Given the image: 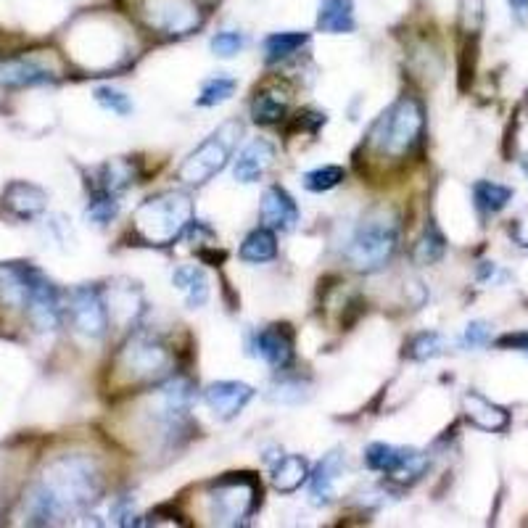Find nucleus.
Returning <instances> with one entry per match:
<instances>
[{
  "mask_svg": "<svg viewBox=\"0 0 528 528\" xmlns=\"http://www.w3.org/2000/svg\"><path fill=\"white\" fill-rule=\"evenodd\" d=\"M103 489L101 470L88 455H64L45 468L43 478L24 499V515L32 526H48L96 502Z\"/></svg>",
  "mask_w": 528,
  "mask_h": 528,
  "instance_id": "obj_1",
  "label": "nucleus"
},
{
  "mask_svg": "<svg viewBox=\"0 0 528 528\" xmlns=\"http://www.w3.org/2000/svg\"><path fill=\"white\" fill-rule=\"evenodd\" d=\"M423 130H426L423 103L418 98L404 96L375 122L367 146L383 159L399 162V159H407L420 146Z\"/></svg>",
  "mask_w": 528,
  "mask_h": 528,
  "instance_id": "obj_2",
  "label": "nucleus"
},
{
  "mask_svg": "<svg viewBox=\"0 0 528 528\" xmlns=\"http://www.w3.org/2000/svg\"><path fill=\"white\" fill-rule=\"evenodd\" d=\"M172 349L164 344L159 336L151 333H132L122 349L114 357V378L127 389H138V386H151V383H162L164 378L172 375Z\"/></svg>",
  "mask_w": 528,
  "mask_h": 528,
  "instance_id": "obj_3",
  "label": "nucleus"
},
{
  "mask_svg": "<svg viewBox=\"0 0 528 528\" xmlns=\"http://www.w3.org/2000/svg\"><path fill=\"white\" fill-rule=\"evenodd\" d=\"M193 222V198L185 191H167L146 198L132 214V228L151 246H169L183 238Z\"/></svg>",
  "mask_w": 528,
  "mask_h": 528,
  "instance_id": "obj_4",
  "label": "nucleus"
},
{
  "mask_svg": "<svg viewBox=\"0 0 528 528\" xmlns=\"http://www.w3.org/2000/svg\"><path fill=\"white\" fill-rule=\"evenodd\" d=\"M399 246V217L389 209H375L354 228L344 257L357 272H375L386 267Z\"/></svg>",
  "mask_w": 528,
  "mask_h": 528,
  "instance_id": "obj_5",
  "label": "nucleus"
},
{
  "mask_svg": "<svg viewBox=\"0 0 528 528\" xmlns=\"http://www.w3.org/2000/svg\"><path fill=\"white\" fill-rule=\"evenodd\" d=\"M132 19L159 37H188L206 24L204 0H132Z\"/></svg>",
  "mask_w": 528,
  "mask_h": 528,
  "instance_id": "obj_6",
  "label": "nucleus"
},
{
  "mask_svg": "<svg viewBox=\"0 0 528 528\" xmlns=\"http://www.w3.org/2000/svg\"><path fill=\"white\" fill-rule=\"evenodd\" d=\"M243 135V125L238 119H230L225 125H220L201 146L193 151L180 169H177V180L185 185H204L209 183L214 175H220L222 169L228 167L230 156H233L235 146Z\"/></svg>",
  "mask_w": 528,
  "mask_h": 528,
  "instance_id": "obj_7",
  "label": "nucleus"
},
{
  "mask_svg": "<svg viewBox=\"0 0 528 528\" xmlns=\"http://www.w3.org/2000/svg\"><path fill=\"white\" fill-rule=\"evenodd\" d=\"M209 515L217 526H241L254 515L262 486L249 473H233L209 486Z\"/></svg>",
  "mask_w": 528,
  "mask_h": 528,
  "instance_id": "obj_8",
  "label": "nucleus"
},
{
  "mask_svg": "<svg viewBox=\"0 0 528 528\" xmlns=\"http://www.w3.org/2000/svg\"><path fill=\"white\" fill-rule=\"evenodd\" d=\"M24 283V307L37 330H56L61 323L59 288L30 264H16Z\"/></svg>",
  "mask_w": 528,
  "mask_h": 528,
  "instance_id": "obj_9",
  "label": "nucleus"
},
{
  "mask_svg": "<svg viewBox=\"0 0 528 528\" xmlns=\"http://www.w3.org/2000/svg\"><path fill=\"white\" fill-rule=\"evenodd\" d=\"M365 465L370 470L386 473V476H391L399 484H412L426 470V455L418 452V449L394 447V444L375 441V444H370L365 449Z\"/></svg>",
  "mask_w": 528,
  "mask_h": 528,
  "instance_id": "obj_10",
  "label": "nucleus"
},
{
  "mask_svg": "<svg viewBox=\"0 0 528 528\" xmlns=\"http://www.w3.org/2000/svg\"><path fill=\"white\" fill-rule=\"evenodd\" d=\"M69 315L82 336L103 338V333L109 330V304L96 286L74 288L69 296Z\"/></svg>",
  "mask_w": 528,
  "mask_h": 528,
  "instance_id": "obj_11",
  "label": "nucleus"
},
{
  "mask_svg": "<svg viewBox=\"0 0 528 528\" xmlns=\"http://www.w3.org/2000/svg\"><path fill=\"white\" fill-rule=\"evenodd\" d=\"M254 399V389L241 381H217L209 383L204 391L206 407L214 412V418L233 420L246 410V404Z\"/></svg>",
  "mask_w": 528,
  "mask_h": 528,
  "instance_id": "obj_12",
  "label": "nucleus"
},
{
  "mask_svg": "<svg viewBox=\"0 0 528 528\" xmlns=\"http://www.w3.org/2000/svg\"><path fill=\"white\" fill-rule=\"evenodd\" d=\"M251 352L275 370H283L288 362L294 360V336H291L288 325H272V328L257 330L251 338Z\"/></svg>",
  "mask_w": 528,
  "mask_h": 528,
  "instance_id": "obj_13",
  "label": "nucleus"
},
{
  "mask_svg": "<svg viewBox=\"0 0 528 528\" xmlns=\"http://www.w3.org/2000/svg\"><path fill=\"white\" fill-rule=\"evenodd\" d=\"M51 82H56V72L32 56L0 61V85L3 88H35V85H51Z\"/></svg>",
  "mask_w": 528,
  "mask_h": 528,
  "instance_id": "obj_14",
  "label": "nucleus"
},
{
  "mask_svg": "<svg viewBox=\"0 0 528 528\" xmlns=\"http://www.w3.org/2000/svg\"><path fill=\"white\" fill-rule=\"evenodd\" d=\"M272 162H275V146H272L270 140L254 138L249 146L238 154V159H235V180L243 185L259 183V180L267 175V169L272 167Z\"/></svg>",
  "mask_w": 528,
  "mask_h": 528,
  "instance_id": "obj_15",
  "label": "nucleus"
},
{
  "mask_svg": "<svg viewBox=\"0 0 528 528\" xmlns=\"http://www.w3.org/2000/svg\"><path fill=\"white\" fill-rule=\"evenodd\" d=\"M3 206L8 214H14L16 220H35L48 206V193L37 185L16 180L3 191Z\"/></svg>",
  "mask_w": 528,
  "mask_h": 528,
  "instance_id": "obj_16",
  "label": "nucleus"
},
{
  "mask_svg": "<svg viewBox=\"0 0 528 528\" xmlns=\"http://www.w3.org/2000/svg\"><path fill=\"white\" fill-rule=\"evenodd\" d=\"M262 222L270 230H280V233H286L299 222V206L286 188H280V185L267 188L262 198Z\"/></svg>",
  "mask_w": 528,
  "mask_h": 528,
  "instance_id": "obj_17",
  "label": "nucleus"
},
{
  "mask_svg": "<svg viewBox=\"0 0 528 528\" xmlns=\"http://www.w3.org/2000/svg\"><path fill=\"white\" fill-rule=\"evenodd\" d=\"M317 32L323 35H352L357 30L354 0H320L317 3Z\"/></svg>",
  "mask_w": 528,
  "mask_h": 528,
  "instance_id": "obj_18",
  "label": "nucleus"
},
{
  "mask_svg": "<svg viewBox=\"0 0 528 528\" xmlns=\"http://www.w3.org/2000/svg\"><path fill=\"white\" fill-rule=\"evenodd\" d=\"M462 404H465V415H468L470 423L481 428V431L497 433L510 426V412L505 407H499V404L489 402L478 391H468V394L462 396Z\"/></svg>",
  "mask_w": 528,
  "mask_h": 528,
  "instance_id": "obj_19",
  "label": "nucleus"
},
{
  "mask_svg": "<svg viewBox=\"0 0 528 528\" xmlns=\"http://www.w3.org/2000/svg\"><path fill=\"white\" fill-rule=\"evenodd\" d=\"M344 473V455L333 449L323 460L317 462L315 473H312V502L315 505H328L336 497V481Z\"/></svg>",
  "mask_w": 528,
  "mask_h": 528,
  "instance_id": "obj_20",
  "label": "nucleus"
},
{
  "mask_svg": "<svg viewBox=\"0 0 528 528\" xmlns=\"http://www.w3.org/2000/svg\"><path fill=\"white\" fill-rule=\"evenodd\" d=\"M309 45V32L299 30H283V32H272L262 40V53L267 64H278V61H286L291 56H296L299 51H304Z\"/></svg>",
  "mask_w": 528,
  "mask_h": 528,
  "instance_id": "obj_21",
  "label": "nucleus"
},
{
  "mask_svg": "<svg viewBox=\"0 0 528 528\" xmlns=\"http://www.w3.org/2000/svg\"><path fill=\"white\" fill-rule=\"evenodd\" d=\"M135 177H138L135 162H130V159H114V162L103 164L98 169V177L90 185V191H103L119 196V193H125L135 183Z\"/></svg>",
  "mask_w": 528,
  "mask_h": 528,
  "instance_id": "obj_22",
  "label": "nucleus"
},
{
  "mask_svg": "<svg viewBox=\"0 0 528 528\" xmlns=\"http://www.w3.org/2000/svg\"><path fill=\"white\" fill-rule=\"evenodd\" d=\"M309 478V462L301 455H278L272 465V486L283 494L296 492Z\"/></svg>",
  "mask_w": 528,
  "mask_h": 528,
  "instance_id": "obj_23",
  "label": "nucleus"
},
{
  "mask_svg": "<svg viewBox=\"0 0 528 528\" xmlns=\"http://www.w3.org/2000/svg\"><path fill=\"white\" fill-rule=\"evenodd\" d=\"M172 286L183 291L188 309L204 307L209 299V278L201 267H177L172 272Z\"/></svg>",
  "mask_w": 528,
  "mask_h": 528,
  "instance_id": "obj_24",
  "label": "nucleus"
},
{
  "mask_svg": "<svg viewBox=\"0 0 528 528\" xmlns=\"http://www.w3.org/2000/svg\"><path fill=\"white\" fill-rule=\"evenodd\" d=\"M238 257L249 264H264L272 262L278 257V238H275V230L270 228H257L246 235V241L241 243V251Z\"/></svg>",
  "mask_w": 528,
  "mask_h": 528,
  "instance_id": "obj_25",
  "label": "nucleus"
},
{
  "mask_svg": "<svg viewBox=\"0 0 528 528\" xmlns=\"http://www.w3.org/2000/svg\"><path fill=\"white\" fill-rule=\"evenodd\" d=\"M288 114V98L280 96L278 90H264L251 101V119L257 125H278Z\"/></svg>",
  "mask_w": 528,
  "mask_h": 528,
  "instance_id": "obj_26",
  "label": "nucleus"
},
{
  "mask_svg": "<svg viewBox=\"0 0 528 528\" xmlns=\"http://www.w3.org/2000/svg\"><path fill=\"white\" fill-rule=\"evenodd\" d=\"M473 201H476L478 212L499 214L513 201V188H507L502 183H492V180H478L473 185Z\"/></svg>",
  "mask_w": 528,
  "mask_h": 528,
  "instance_id": "obj_27",
  "label": "nucleus"
},
{
  "mask_svg": "<svg viewBox=\"0 0 528 528\" xmlns=\"http://www.w3.org/2000/svg\"><path fill=\"white\" fill-rule=\"evenodd\" d=\"M486 0H460L457 3V30L465 40H476L484 30Z\"/></svg>",
  "mask_w": 528,
  "mask_h": 528,
  "instance_id": "obj_28",
  "label": "nucleus"
},
{
  "mask_svg": "<svg viewBox=\"0 0 528 528\" xmlns=\"http://www.w3.org/2000/svg\"><path fill=\"white\" fill-rule=\"evenodd\" d=\"M444 251H447V241H444V235L441 230L428 222L423 235L415 243V251H412V259L418 264H436L441 257H444Z\"/></svg>",
  "mask_w": 528,
  "mask_h": 528,
  "instance_id": "obj_29",
  "label": "nucleus"
},
{
  "mask_svg": "<svg viewBox=\"0 0 528 528\" xmlns=\"http://www.w3.org/2000/svg\"><path fill=\"white\" fill-rule=\"evenodd\" d=\"M238 90V80L235 77H225V74H217V77H212V80H206L204 85H201V93H198L196 103L198 106H220V103L230 101L233 98V93Z\"/></svg>",
  "mask_w": 528,
  "mask_h": 528,
  "instance_id": "obj_30",
  "label": "nucleus"
},
{
  "mask_svg": "<svg viewBox=\"0 0 528 528\" xmlns=\"http://www.w3.org/2000/svg\"><path fill=\"white\" fill-rule=\"evenodd\" d=\"M344 180L346 169L336 167V164H325V167L312 169V172H307V175L301 177V183H304V188H307L309 193H328L333 191V188H338Z\"/></svg>",
  "mask_w": 528,
  "mask_h": 528,
  "instance_id": "obj_31",
  "label": "nucleus"
},
{
  "mask_svg": "<svg viewBox=\"0 0 528 528\" xmlns=\"http://www.w3.org/2000/svg\"><path fill=\"white\" fill-rule=\"evenodd\" d=\"M119 214V201L114 193L103 191H90V204H88V220L96 225H109L111 220H117Z\"/></svg>",
  "mask_w": 528,
  "mask_h": 528,
  "instance_id": "obj_32",
  "label": "nucleus"
},
{
  "mask_svg": "<svg viewBox=\"0 0 528 528\" xmlns=\"http://www.w3.org/2000/svg\"><path fill=\"white\" fill-rule=\"evenodd\" d=\"M246 45H249V37H246V32L220 30L217 35L212 37L209 48H212V53L217 56V59H233V56H238V53L246 48Z\"/></svg>",
  "mask_w": 528,
  "mask_h": 528,
  "instance_id": "obj_33",
  "label": "nucleus"
},
{
  "mask_svg": "<svg viewBox=\"0 0 528 528\" xmlns=\"http://www.w3.org/2000/svg\"><path fill=\"white\" fill-rule=\"evenodd\" d=\"M441 352H444V338H441L439 333H433V330L418 333V336L410 341V346H407V354L418 362L433 360V357H439Z\"/></svg>",
  "mask_w": 528,
  "mask_h": 528,
  "instance_id": "obj_34",
  "label": "nucleus"
},
{
  "mask_svg": "<svg viewBox=\"0 0 528 528\" xmlns=\"http://www.w3.org/2000/svg\"><path fill=\"white\" fill-rule=\"evenodd\" d=\"M93 96H96V101L101 103L103 109L111 111V114H117V117H130L132 114L130 96L122 93V90L111 88V85H101V88L93 90Z\"/></svg>",
  "mask_w": 528,
  "mask_h": 528,
  "instance_id": "obj_35",
  "label": "nucleus"
},
{
  "mask_svg": "<svg viewBox=\"0 0 528 528\" xmlns=\"http://www.w3.org/2000/svg\"><path fill=\"white\" fill-rule=\"evenodd\" d=\"M465 346H470V349H478V346H486L489 341H492V325L484 323V320H473V323H468V328H465Z\"/></svg>",
  "mask_w": 528,
  "mask_h": 528,
  "instance_id": "obj_36",
  "label": "nucleus"
},
{
  "mask_svg": "<svg viewBox=\"0 0 528 528\" xmlns=\"http://www.w3.org/2000/svg\"><path fill=\"white\" fill-rule=\"evenodd\" d=\"M272 396H275L278 402H286V404H299L301 399H307L301 381H283L280 386H275V394Z\"/></svg>",
  "mask_w": 528,
  "mask_h": 528,
  "instance_id": "obj_37",
  "label": "nucleus"
},
{
  "mask_svg": "<svg viewBox=\"0 0 528 528\" xmlns=\"http://www.w3.org/2000/svg\"><path fill=\"white\" fill-rule=\"evenodd\" d=\"M497 346L502 349H515V352H526L528 354V333H507L497 341Z\"/></svg>",
  "mask_w": 528,
  "mask_h": 528,
  "instance_id": "obj_38",
  "label": "nucleus"
},
{
  "mask_svg": "<svg viewBox=\"0 0 528 528\" xmlns=\"http://www.w3.org/2000/svg\"><path fill=\"white\" fill-rule=\"evenodd\" d=\"M507 8L518 24H528V0H507Z\"/></svg>",
  "mask_w": 528,
  "mask_h": 528,
  "instance_id": "obj_39",
  "label": "nucleus"
}]
</instances>
